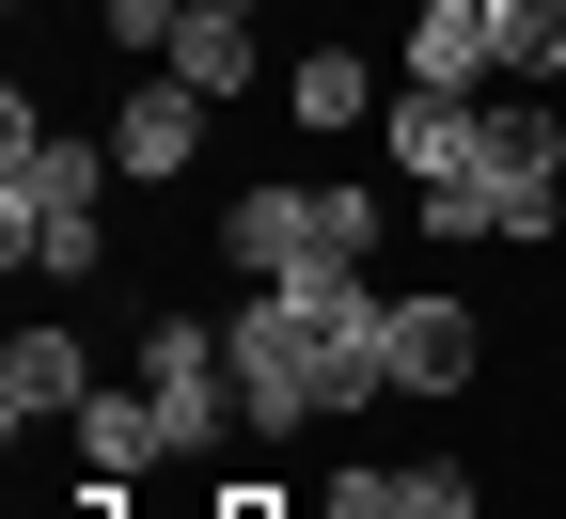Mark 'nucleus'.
Returning <instances> with one entry per match:
<instances>
[{"instance_id": "nucleus-2", "label": "nucleus", "mask_w": 566, "mask_h": 519, "mask_svg": "<svg viewBox=\"0 0 566 519\" xmlns=\"http://www.w3.org/2000/svg\"><path fill=\"white\" fill-rule=\"evenodd\" d=\"M221 252H237L252 283H346V268L378 252V189H315V174L283 189V174H268V189L221 205Z\"/></svg>"}, {"instance_id": "nucleus-14", "label": "nucleus", "mask_w": 566, "mask_h": 519, "mask_svg": "<svg viewBox=\"0 0 566 519\" xmlns=\"http://www.w3.org/2000/svg\"><path fill=\"white\" fill-rule=\"evenodd\" d=\"M315 519H409V473H331Z\"/></svg>"}, {"instance_id": "nucleus-17", "label": "nucleus", "mask_w": 566, "mask_h": 519, "mask_svg": "<svg viewBox=\"0 0 566 519\" xmlns=\"http://www.w3.org/2000/svg\"><path fill=\"white\" fill-rule=\"evenodd\" d=\"M205 519H315V504H283V488H221Z\"/></svg>"}, {"instance_id": "nucleus-6", "label": "nucleus", "mask_w": 566, "mask_h": 519, "mask_svg": "<svg viewBox=\"0 0 566 519\" xmlns=\"http://www.w3.org/2000/svg\"><path fill=\"white\" fill-rule=\"evenodd\" d=\"M409 80L424 95H488L504 80V0H409Z\"/></svg>"}, {"instance_id": "nucleus-16", "label": "nucleus", "mask_w": 566, "mask_h": 519, "mask_svg": "<svg viewBox=\"0 0 566 519\" xmlns=\"http://www.w3.org/2000/svg\"><path fill=\"white\" fill-rule=\"evenodd\" d=\"M409 519H488V504H472V473H409Z\"/></svg>"}, {"instance_id": "nucleus-4", "label": "nucleus", "mask_w": 566, "mask_h": 519, "mask_svg": "<svg viewBox=\"0 0 566 519\" xmlns=\"http://www.w3.org/2000/svg\"><path fill=\"white\" fill-rule=\"evenodd\" d=\"M142 394H158L174 457H205V440L237 425V362H221V331H205V315H158V331H142Z\"/></svg>"}, {"instance_id": "nucleus-8", "label": "nucleus", "mask_w": 566, "mask_h": 519, "mask_svg": "<svg viewBox=\"0 0 566 519\" xmlns=\"http://www.w3.org/2000/svg\"><path fill=\"white\" fill-rule=\"evenodd\" d=\"M472 300H394V394H472Z\"/></svg>"}, {"instance_id": "nucleus-9", "label": "nucleus", "mask_w": 566, "mask_h": 519, "mask_svg": "<svg viewBox=\"0 0 566 519\" xmlns=\"http://www.w3.org/2000/svg\"><path fill=\"white\" fill-rule=\"evenodd\" d=\"M158 457H174L158 394H80V473H95V488H142Z\"/></svg>"}, {"instance_id": "nucleus-18", "label": "nucleus", "mask_w": 566, "mask_h": 519, "mask_svg": "<svg viewBox=\"0 0 566 519\" xmlns=\"http://www.w3.org/2000/svg\"><path fill=\"white\" fill-rule=\"evenodd\" d=\"M551 362H566V331H551Z\"/></svg>"}, {"instance_id": "nucleus-11", "label": "nucleus", "mask_w": 566, "mask_h": 519, "mask_svg": "<svg viewBox=\"0 0 566 519\" xmlns=\"http://www.w3.org/2000/svg\"><path fill=\"white\" fill-rule=\"evenodd\" d=\"M158 63H174V80H189V95H237V80H252V0H189V17H174V48H158Z\"/></svg>"}, {"instance_id": "nucleus-1", "label": "nucleus", "mask_w": 566, "mask_h": 519, "mask_svg": "<svg viewBox=\"0 0 566 519\" xmlns=\"http://www.w3.org/2000/svg\"><path fill=\"white\" fill-rule=\"evenodd\" d=\"M111 142H63L32 95L0 111V252L17 268H48V283H80V268H111Z\"/></svg>"}, {"instance_id": "nucleus-10", "label": "nucleus", "mask_w": 566, "mask_h": 519, "mask_svg": "<svg viewBox=\"0 0 566 519\" xmlns=\"http://www.w3.org/2000/svg\"><path fill=\"white\" fill-rule=\"evenodd\" d=\"M378 142H394L424 189H441V174L472 158V95H424V80H394V95H378Z\"/></svg>"}, {"instance_id": "nucleus-7", "label": "nucleus", "mask_w": 566, "mask_h": 519, "mask_svg": "<svg viewBox=\"0 0 566 519\" xmlns=\"http://www.w3.org/2000/svg\"><path fill=\"white\" fill-rule=\"evenodd\" d=\"M80 394H95V362H80V331H17L0 346V425H80Z\"/></svg>"}, {"instance_id": "nucleus-3", "label": "nucleus", "mask_w": 566, "mask_h": 519, "mask_svg": "<svg viewBox=\"0 0 566 519\" xmlns=\"http://www.w3.org/2000/svg\"><path fill=\"white\" fill-rule=\"evenodd\" d=\"M221 362H237V425H315V331H300V300L283 283H252V300L221 315Z\"/></svg>"}, {"instance_id": "nucleus-5", "label": "nucleus", "mask_w": 566, "mask_h": 519, "mask_svg": "<svg viewBox=\"0 0 566 519\" xmlns=\"http://www.w3.org/2000/svg\"><path fill=\"white\" fill-rule=\"evenodd\" d=\"M205 111H221V95H189L174 63H158V80H142V95L111 111V174H126V189H174V174L205 158Z\"/></svg>"}, {"instance_id": "nucleus-15", "label": "nucleus", "mask_w": 566, "mask_h": 519, "mask_svg": "<svg viewBox=\"0 0 566 519\" xmlns=\"http://www.w3.org/2000/svg\"><path fill=\"white\" fill-rule=\"evenodd\" d=\"M174 17H189V0H95V32H111V48H174Z\"/></svg>"}, {"instance_id": "nucleus-12", "label": "nucleus", "mask_w": 566, "mask_h": 519, "mask_svg": "<svg viewBox=\"0 0 566 519\" xmlns=\"http://www.w3.org/2000/svg\"><path fill=\"white\" fill-rule=\"evenodd\" d=\"M283 95H300V126H363V111H378V63H363V48H300Z\"/></svg>"}, {"instance_id": "nucleus-13", "label": "nucleus", "mask_w": 566, "mask_h": 519, "mask_svg": "<svg viewBox=\"0 0 566 519\" xmlns=\"http://www.w3.org/2000/svg\"><path fill=\"white\" fill-rule=\"evenodd\" d=\"M504 80H566V0H504Z\"/></svg>"}]
</instances>
